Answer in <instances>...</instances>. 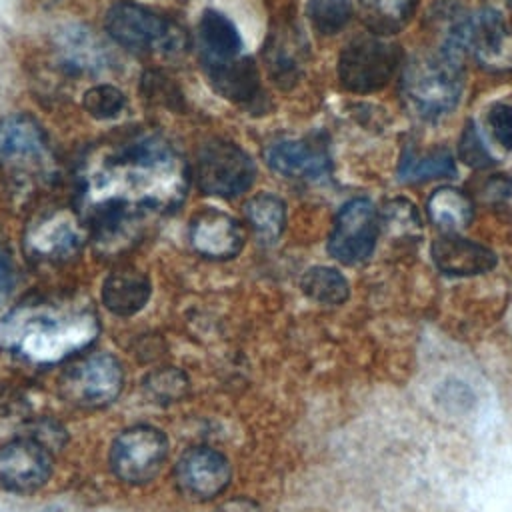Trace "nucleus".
Listing matches in <instances>:
<instances>
[{
    "label": "nucleus",
    "mask_w": 512,
    "mask_h": 512,
    "mask_svg": "<svg viewBox=\"0 0 512 512\" xmlns=\"http://www.w3.org/2000/svg\"><path fill=\"white\" fill-rule=\"evenodd\" d=\"M300 286L310 300L330 306L342 304L350 294L348 280L338 270L328 266H314L306 270Z\"/></svg>",
    "instance_id": "b1692460"
},
{
    "label": "nucleus",
    "mask_w": 512,
    "mask_h": 512,
    "mask_svg": "<svg viewBox=\"0 0 512 512\" xmlns=\"http://www.w3.org/2000/svg\"><path fill=\"white\" fill-rule=\"evenodd\" d=\"M378 234L380 216L376 208L366 198H354L346 202L334 218L328 252L342 264H362L372 256Z\"/></svg>",
    "instance_id": "9d476101"
},
{
    "label": "nucleus",
    "mask_w": 512,
    "mask_h": 512,
    "mask_svg": "<svg viewBox=\"0 0 512 512\" xmlns=\"http://www.w3.org/2000/svg\"><path fill=\"white\" fill-rule=\"evenodd\" d=\"M380 226L396 238H414L420 234V216L406 198H392L384 204Z\"/></svg>",
    "instance_id": "cd10ccee"
},
{
    "label": "nucleus",
    "mask_w": 512,
    "mask_h": 512,
    "mask_svg": "<svg viewBox=\"0 0 512 512\" xmlns=\"http://www.w3.org/2000/svg\"><path fill=\"white\" fill-rule=\"evenodd\" d=\"M456 174V164L448 148L418 152L404 148L398 166V178L404 182H426L432 178H446Z\"/></svg>",
    "instance_id": "412c9836"
},
{
    "label": "nucleus",
    "mask_w": 512,
    "mask_h": 512,
    "mask_svg": "<svg viewBox=\"0 0 512 512\" xmlns=\"http://www.w3.org/2000/svg\"><path fill=\"white\" fill-rule=\"evenodd\" d=\"M146 390L158 402H176L186 396L188 378L176 368H162L146 378Z\"/></svg>",
    "instance_id": "c756f323"
},
{
    "label": "nucleus",
    "mask_w": 512,
    "mask_h": 512,
    "mask_svg": "<svg viewBox=\"0 0 512 512\" xmlns=\"http://www.w3.org/2000/svg\"><path fill=\"white\" fill-rule=\"evenodd\" d=\"M442 48L458 56L468 52L488 70L502 72L512 68V30L494 8H482L474 14L454 18L446 30Z\"/></svg>",
    "instance_id": "20e7f679"
},
{
    "label": "nucleus",
    "mask_w": 512,
    "mask_h": 512,
    "mask_svg": "<svg viewBox=\"0 0 512 512\" xmlns=\"http://www.w3.org/2000/svg\"><path fill=\"white\" fill-rule=\"evenodd\" d=\"M198 36L206 66L228 62L240 54L242 38L232 20L222 12L206 10L198 24Z\"/></svg>",
    "instance_id": "a211bd4d"
},
{
    "label": "nucleus",
    "mask_w": 512,
    "mask_h": 512,
    "mask_svg": "<svg viewBox=\"0 0 512 512\" xmlns=\"http://www.w3.org/2000/svg\"><path fill=\"white\" fill-rule=\"evenodd\" d=\"M306 14L312 28L328 36L340 32L348 24L352 6L348 0H310Z\"/></svg>",
    "instance_id": "bb28decb"
},
{
    "label": "nucleus",
    "mask_w": 512,
    "mask_h": 512,
    "mask_svg": "<svg viewBox=\"0 0 512 512\" xmlns=\"http://www.w3.org/2000/svg\"><path fill=\"white\" fill-rule=\"evenodd\" d=\"M208 68V78L214 90L232 102H246L254 98L260 90V74L252 58L238 56L228 62L212 64Z\"/></svg>",
    "instance_id": "6ab92c4d"
},
{
    "label": "nucleus",
    "mask_w": 512,
    "mask_h": 512,
    "mask_svg": "<svg viewBox=\"0 0 512 512\" xmlns=\"http://www.w3.org/2000/svg\"><path fill=\"white\" fill-rule=\"evenodd\" d=\"M50 2H54V0H50Z\"/></svg>",
    "instance_id": "f704fd0d"
},
{
    "label": "nucleus",
    "mask_w": 512,
    "mask_h": 512,
    "mask_svg": "<svg viewBox=\"0 0 512 512\" xmlns=\"http://www.w3.org/2000/svg\"><path fill=\"white\" fill-rule=\"evenodd\" d=\"M486 130L502 150L512 152V104H492L486 114Z\"/></svg>",
    "instance_id": "7c9ffc66"
},
{
    "label": "nucleus",
    "mask_w": 512,
    "mask_h": 512,
    "mask_svg": "<svg viewBox=\"0 0 512 512\" xmlns=\"http://www.w3.org/2000/svg\"><path fill=\"white\" fill-rule=\"evenodd\" d=\"M122 364L106 352L74 360L60 376L62 396L80 408H102L122 392Z\"/></svg>",
    "instance_id": "6e6552de"
},
{
    "label": "nucleus",
    "mask_w": 512,
    "mask_h": 512,
    "mask_svg": "<svg viewBox=\"0 0 512 512\" xmlns=\"http://www.w3.org/2000/svg\"><path fill=\"white\" fill-rule=\"evenodd\" d=\"M14 282V266L8 250L0 244V292L8 290Z\"/></svg>",
    "instance_id": "473e14b6"
},
{
    "label": "nucleus",
    "mask_w": 512,
    "mask_h": 512,
    "mask_svg": "<svg viewBox=\"0 0 512 512\" xmlns=\"http://www.w3.org/2000/svg\"><path fill=\"white\" fill-rule=\"evenodd\" d=\"M58 52L62 54V62L72 72H88L94 68H102L106 64L104 46L84 28H68L58 40Z\"/></svg>",
    "instance_id": "4be33fe9"
},
{
    "label": "nucleus",
    "mask_w": 512,
    "mask_h": 512,
    "mask_svg": "<svg viewBox=\"0 0 512 512\" xmlns=\"http://www.w3.org/2000/svg\"><path fill=\"white\" fill-rule=\"evenodd\" d=\"M152 294L146 274L136 268H118L102 284V302L116 316H132L144 308Z\"/></svg>",
    "instance_id": "f3484780"
},
{
    "label": "nucleus",
    "mask_w": 512,
    "mask_h": 512,
    "mask_svg": "<svg viewBox=\"0 0 512 512\" xmlns=\"http://www.w3.org/2000/svg\"><path fill=\"white\" fill-rule=\"evenodd\" d=\"M230 480V462L224 454L208 446L186 450L174 468L176 488L190 500H212L228 488Z\"/></svg>",
    "instance_id": "f8f14e48"
},
{
    "label": "nucleus",
    "mask_w": 512,
    "mask_h": 512,
    "mask_svg": "<svg viewBox=\"0 0 512 512\" xmlns=\"http://www.w3.org/2000/svg\"><path fill=\"white\" fill-rule=\"evenodd\" d=\"M168 436L154 426H132L120 432L108 454L112 474L126 484L154 480L168 460Z\"/></svg>",
    "instance_id": "0eeeda50"
},
{
    "label": "nucleus",
    "mask_w": 512,
    "mask_h": 512,
    "mask_svg": "<svg viewBox=\"0 0 512 512\" xmlns=\"http://www.w3.org/2000/svg\"><path fill=\"white\" fill-rule=\"evenodd\" d=\"M256 176L252 158L234 142L212 140L196 160V182L204 194L234 198L246 192Z\"/></svg>",
    "instance_id": "1a4fd4ad"
},
{
    "label": "nucleus",
    "mask_w": 512,
    "mask_h": 512,
    "mask_svg": "<svg viewBox=\"0 0 512 512\" xmlns=\"http://www.w3.org/2000/svg\"><path fill=\"white\" fill-rule=\"evenodd\" d=\"M464 70L460 56L440 48L410 60L402 76V92L410 108L426 120L452 112L462 96Z\"/></svg>",
    "instance_id": "7ed1b4c3"
},
{
    "label": "nucleus",
    "mask_w": 512,
    "mask_h": 512,
    "mask_svg": "<svg viewBox=\"0 0 512 512\" xmlns=\"http://www.w3.org/2000/svg\"><path fill=\"white\" fill-rule=\"evenodd\" d=\"M218 512H260V508H258L254 502L236 500V502H228V504H224Z\"/></svg>",
    "instance_id": "72a5a7b5"
},
{
    "label": "nucleus",
    "mask_w": 512,
    "mask_h": 512,
    "mask_svg": "<svg viewBox=\"0 0 512 512\" xmlns=\"http://www.w3.org/2000/svg\"><path fill=\"white\" fill-rule=\"evenodd\" d=\"M184 186L182 164L162 138L142 134L110 148L82 190L96 240L108 246L124 238L142 214L176 206Z\"/></svg>",
    "instance_id": "f257e3e1"
},
{
    "label": "nucleus",
    "mask_w": 512,
    "mask_h": 512,
    "mask_svg": "<svg viewBox=\"0 0 512 512\" xmlns=\"http://www.w3.org/2000/svg\"><path fill=\"white\" fill-rule=\"evenodd\" d=\"M82 106L96 120H112L126 108V96L116 86L98 84L84 92Z\"/></svg>",
    "instance_id": "c85d7f7f"
},
{
    "label": "nucleus",
    "mask_w": 512,
    "mask_h": 512,
    "mask_svg": "<svg viewBox=\"0 0 512 512\" xmlns=\"http://www.w3.org/2000/svg\"><path fill=\"white\" fill-rule=\"evenodd\" d=\"M460 154L466 160V164L474 166V168H486L490 166L494 160L488 154L486 146L482 144L476 128L472 124L466 126L464 134H462V144H460Z\"/></svg>",
    "instance_id": "2f4dec72"
},
{
    "label": "nucleus",
    "mask_w": 512,
    "mask_h": 512,
    "mask_svg": "<svg viewBox=\"0 0 512 512\" xmlns=\"http://www.w3.org/2000/svg\"><path fill=\"white\" fill-rule=\"evenodd\" d=\"M98 334V322L88 310L24 304L0 322V346L34 362H56L84 346Z\"/></svg>",
    "instance_id": "f03ea898"
},
{
    "label": "nucleus",
    "mask_w": 512,
    "mask_h": 512,
    "mask_svg": "<svg viewBox=\"0 0 512 512\" xmlns=\"http://www.w3.org/2000/svg\"><path fill=\"white\" fill-rule=\"evenodd\" d=\"M52 450L32 436H18L0 446V488L10 494H32L52 476Z\"/></svg>",
    "instance_id": "9b49d317"
},
{
    "label": "nucleus",
    "mask_w": 512,
    "mask_h": 512,
    "mask_svg": "<svg viewBox=\"0 0 512 512\" xmlns=\"http://www.w3.org/2000/svg\"><path fill=\"white\" fill-rule=\"evenodd\" d=\"M414 6L416 0H366V22L374 34H392L410 20Z\"/></svg>",
    "instance_id": "a878e982"
},
{
    "label": "nucleus",
    "mask_w": 512,
    "mask_h": 512,
    "mask_svg": "<svg viewBox=\"0 0 512 512\" xmlns=\"http://www.w3.org/2000/svg\"><path fill=\"white\" fill-rule=\"evenodd\" d=\"M104 24L114 42L132 52L172 56L184 52L188 46L186 30L134 2L114 4Z\"/></svg>",
    "instance_id": "39448f33"
},
{
    "label": "nucleus",
    "mask_w": 512,
    "mask_h": 512,
    "mask_svg": "<svg viewBox=\"0 0 512 512\" xmlns=\"http://www.w3.org/2000/svg\"><path fill=\"white\" fill-rule=\"evenodd\" d=\"M428 214L436 228L446 234H456L464 230L474 216V206L470 198L456 188H438L428 200Z\"/></svg>",
    "instance_id": "aec40b11"
},
{
    "label": "nucleus",
    "mask_w": 512,
    "mask_h": 512,
    "mask_svg": "<svg viewBox=\"0 0 512 512\" xmlns=\"http://www.w3.org/2000/svg\"><path fill=\"white\" fill-rule=\"evenodd\" d=\"M400 62V48L380 34L356 36L338 58V80L342 88L368 94L388 84Z\"/></svg>",
    "instance_id": "423d86ee"
},
{
    "label": "nucleus",
    "mask_w": 512,
    "mask_h": 512,
    "mask_svg": "<svg viewBox=\"0 0 512 512\" xmlns=\"http://www.w3.org/2000/svg\"><path fill=\"white\" fill-rule=\"evenodd\" d=\"M48 142L42 126L28 114H10L0 120V166L8 172H28L46 158Z\"/></svg>",
    "instance_id": "ddd939ff"
},
{
    "label": "nucleus",
    "mask_w": 512,
    "mask_h": 512,
    "mask_svg": "<svg viewBox=\"0 0 512 512\" xmlns=\"http://www.w3.org/2000/svg\"><path fill=\"white\" fill-rule=\"evenodd\" d=\"M36 250L46 258H60L74 252L80 244L78 226L70 220H48L40 224L38 236L32 240Z\"/></svg>",
    "instance_id": "393cba45"
},
{
    "label": "nucleus",
    "mask_w": 512,
    "mask_h": 512,
    "mask_svg": "<svg viewBox=\"0 0 512 512\" xmlns=\"http://www.w3.org/2000/svg\"><path fill=\"white\" fill-rule=\"evenodd\" d=\"M436 268L448 276H476L496 266V254L458 234H444L432 244Z\"/></svg>",
    "instance_id": "2eb2a0df"
},
{
    "label": "nucleus",
    "mask_w": 512,
    "mask_h": 512,
    "mask_svg": "<svg viewBox=\"0 0 512 512\" xmlns=\"http://www.w3.org/2000/svg\"><path fill=\"white\" fill-rule=\"evenodd\" d=\"M244 240L242 224L218 210H204L196 214L190 224V242L204 258H234L242 250Z\"/></svg>",
    "instance_id": "4468645a"
},
{
    "label": "nucleus",
    "mask_w": 512,
    "mask_h": 512,
    "mask_svg": "<svg viewBox=\"0 0 512 512\" xmlns=\"http://www.w3.org/2000/svg\"><path fill=\"white\" fill-rule=\"evenodd\" d=\"M246 220L262 242L280 238L286 224V206L274 194H258L246 202Z\"/></svg>",
    "instance_id": "5701e85b"
},
{
    "label": "nucleus",
    "mask_w": 512,
    "mask_h": 512,
    "mask_svg": "<svg viewBox=\"0 0 512 512\" xmlns=\"http://www.w3.org/2000/svg\"><path fill=\"white\" fill-rule=\"evenodd\" d=\"M268 166L288 178L320 180L330 174L328 154L304 140H282L266 150Z\"/></svg>",
    "instance_id": "dca6fc26"
}]
</instances>
